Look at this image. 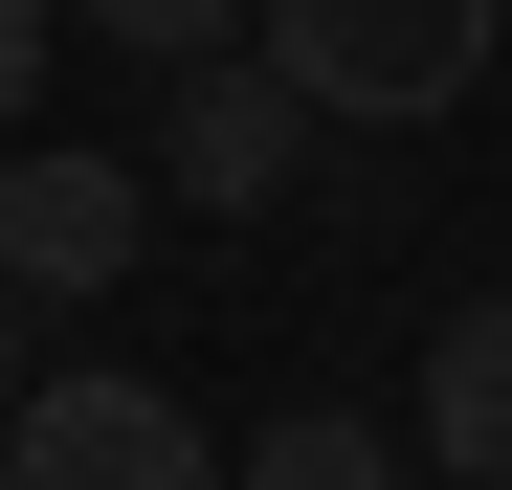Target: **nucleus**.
I'll use <instances>...</instances> for the list:
<instances>
[{"label":"nucleus","mask_w":512,"mask_h":490,"mask_svg":"<svg viewBox=\"0 0 512 490\" xmlns=\"http://www.w3.org/2000/svg\"><path fill=\"white\" fill-rule=\"evenodd\" d=\"M423 468H490L512 490V290H468L423 335Z\"/></svg>","instance_id":"nucleus-5"},{"label":"nucleus","mask_w":512,"mask_h":490,"mask_svg":"<svg viewBox=\"0 0 512 490\" xmlns=\"http://www.w3.org/2000/svg\"><path fill=\"white\" fill-rule=\"evenodd\" d=\"M490 23H512V0H268V67L334 134H423V112L490 90Z\"/></svg>","instance_id":"nucleus-1"},{"label":"nucleus","mask_w":512,"mask_h":490,"mask_svg":"<svg viewBox=\"0 0 512 490\" xmlns=\"http://www.w3.org/2000/svg\"><path fill=\"white\" fill-rule=\"evenodd\" d=\"M0 490H245L201 424H179V379H112V357H67L0 401Z\"/></svg>","instance_id":"nucleus-2"},{"label":"nucleus","mask_w":512,"mask_h":490,"mask_svg":"<svg viewBox=\"0 0 512 490\" xmlns=\"http://www.w3.org/2000/svg\"><path fill=\"white\" fill-rule=\"evenodd\" d=\"M67 23H90V45H134L156 90H179V67H223V45H268V0H67Z\"/></svg>","instance_id":"nucleus-7"},{"label":"nucleus","mask_w":512,"mask_h":490,"mask_svg":"<svg viewBox=\"0 0 512 490\" xmlns=\"http://www.w3.org/2000/svg\"><path fill=\"white\" fill-rule=\"evenodd\" d=\"M423 490H490V468H423Z\"/></svg>","instance_id":"nucleus-9"},{"label":"nucleus","mask_w":512,"mask_h":490,"mask_svg":"<svg viewBox=\"0 0 512 490\" xmlns=\"http://www.w3.org/2000/svg\"><path fill=\"white\" fill-rule=\"evenodd\" d=\"M312 134H334V112L290 90L268 45H223V67H179V201H201V223H268V201L312 179Z\"/></svg>","instance_id":"nucleus-4"},{"label":"nucleus","mask_w":512,"mask_h":490,"mask_svg":"<svg viewBox=\"0 0 512 490\" xmlns=\"http://www.w3.org/2000/svg\"><path fill=\"white\" fill-rule=\"evenodd\" d=\"M45 45H67V0H0V112L45 90Z\"/></svg>","instance_id":"nucleus-8"},{"label":"nucleus","mask_w":512,"mask_h":490,"mask_svg":"<svg viewBox=\"0 0 512 490\" xmlns=\"http://www.w3.org/2000/svg\"><path fill=\"white\" fill-rule=\"evenodd\" d=\"M134 245H156V179H134V156H0V290H23V312L134 290Z\"/></svg>","instance_id":"nucleus-3"},{"label":"nucleus","mask_w":512,"mask_h":490,"mask_svg":"<svg viewBox=\"0 0 512 490\" xmlns=\"http://www.w3.org/2000/svg\"><path fill=\"white\" fill-rule=\"evenodd\" d=\"M223 468H245V490H423V468H401V446L357 424V401H290V424H245Z\"/></svg>","instance_id":"nucleus-6"}]
</instances>
